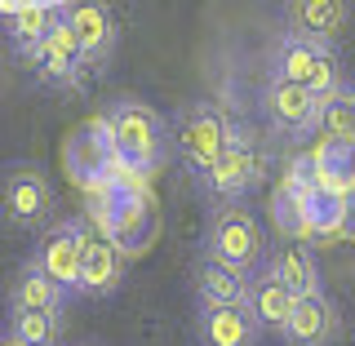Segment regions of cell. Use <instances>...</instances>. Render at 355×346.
Instances as JSON below:
<instances>
[{
	"label": "cell",
	"instance_id": "cell-14",
	"mask_svg": "<svg viewBox=\"0 0 355 346\" xmlns=\"http://www.w3.org/2000/svg\"><path fill=\"white\" fill-rule=\"evenodd\" d=\"M266 333L258 329L244 302L231 306H196V346H258Z\"/></svg>",
	"mask_w": 355,
	"mask_h": 346
},
{
	"label": "cell",
	"instance_id": "cell-8",
	"mask_svg": "<svg viewBox=\"0 0 355 346\" xmlns=\"http://www.w3.org/2000/svg\"><path fill=\"white\" fill-rule=\"evenodd\" d=\"M258 107H262L266 125L288 133V138H306L311 129H320V111H324V103H320L311 89L288 85L280 76H266V85L258 94Z\"/></svg>",
	"mask_w": 355,
	"mask_h": 346
},
{
	"label": "cell",
	"instance_id": "cell-17",
	"mask_svg": "<svg viewBox=\"0 0 355 346\" xmlns=\"http://www.w3.org/2000/svg\"><path fill=\"white\" fill-rule=\"evenodd\" d=\"M266 271H271L275 280H284L297 297H320V293H329V288H324V271H320L311 244H302V240H284L280 249L266 253Z\"/></svg>",
	"mask_w": 355,
	"mask_h": 346
},
{
	"label": "cell",
	"instance_id": "cell-25",
	"mask_svg": "<svg viewBox=\"0 0 355 346\" xmlns=\"http://www.w3.org/2000/svg\"><path fill=\"white\" fill-rule=\"evenodd\" d=\"M0 346H14V342H0Z\"/></svg>",
	"mask_w": 355,
	"mask_h": 346
},
{
	"label": "cell",
	"instance_id": "cell-1",
	"mask_svg": "<svg viewBox=\"0 0 355 346\" xmlns=\"http://www.w3.org/2000/svg\"><path fill=\"white\" fill-rule=\"evenodd\" d=\"M103 125L116 142L120 164H129L133 173H151L169 160L173 151V120L160 107H151L147 98L120 94L103 107Z\"/></svg>",
	"mask_w": 355,
	"mask_h": 346
},
{
	"label": "cell",
	"instance_id": "cell-12",
	"mask_svg": "<svg viewBox=\"0 0 355 346\" xmlns=\"http://www.w3.org/2000/svg\"><path fill=\"white\" fill-rule=\"evenodd\" d=\"M67 173L76 178L80 187H103L107 182V173H111V164L120 160L116 155V142H111V133L103 120H89V125H80L67 138Z\"/></svg>",
	"mask_w": 355,
	"mask_h": 346
},
{
	"label": "cell",
	"instance_id": "cell-4",
	"mask_svg": "<svg viewBox=\"0 0 355 346\" xmlns=\"http://www.w3.org/2000/svg\"><path fill=\"white\" fill-rule=\"evenodd\" d=\"M271 76H280L288 85H302L320 103H329L342 85V62H338V49L333 44H320V40H306V36H293L284 31L271 49Z\"/></svg>",
	"mask_w": 355,
	"mask_h": 346
},
{
	"label": "cell",
	"instance_id": "cell-9",
	"mask_svg": "<svg viewBox=\"0 0 355 346\" xmlns=\"http://www.w3.org/2000/svg\"><path fill=\"white\" fill-rule=\"evenodd\" d=\"M71 31H76V44H80L89 76L94 80L107 76L120 53V18L107 5H98V0H85V5H71Z\"/></svg>",
	"mask_w": 355,
	"mask_h": 346
},
{
	"label": "cell",
	"instance_id": "cell-5",
	"mask_svg": "<svg viewBox=\"0 0 355 346\" xmlns=\"http://www.w3.org/2000/svg\"><path fill=\"white\" fill-rule=\"evenodd\" d=\"M85 253H89V227H85V218H62V222H53V227L40 231L36 249H31V262H36L58 288H67L71 297H80Z\"/></svg>",
	"mask_w": 355,
	"mask_h": 346
},
{
	"label": "cell",
	"instance_id": "cell-6",
	"mask_svg": "<svg viewBox=\"0 0 355 346\" xmlns=\"http://www.w3.org/2000/svg\"><path fill=\"white\" fill-rule=\"evenodd\" d=\"M53 182L40 164L14 160L5 164V222L14 231H40L53 214Z\"/></svg>",
	"mask_w": 355,
	"mask_h": 346
},
{
	"label": "cell",
	"instance_id": "cell-13",
	"mask_svg": "<svg viewBox=\"0 0 355 346\" xmlns=\"http://www.w3.org/2000/svg\"><path fill=\"white\" fill-rule=\"evenodd\" d=\"M258 182H262V164H258V155L244 147V142H236V147L222 155L205 178H196L200 196L218 200V205H236V200H244Z\"/></svg>",
	"mask_w": 355,
	"mask_h": 346
},
{
	"label": "cell",
	"instance_id": "cell-19",
	"mask_svg": "<svg viewBox=\"0 0 355 346\" xmlns=\"http://www.w3.org/2000/svg\"><path fill=\"white\" fill-rule=\"evenodd\" d=\"M125 253L116 249L111 236H89V253H85V275H80V297L107 302L111 293H120L125 284Z\"/></svg>",
	"mask_w": 355,
	"mask_h": 346
},
{
	"label": "cell",
	"instance_id": "cell-22",
	"mask_svg": "<svg viewBox=\"0 0 355 346\" xmlns=\"http://www.w3.org/2000/svg\"><path fill=\"white\" fill-rule=\"evenodd\" d=\"M5 342H14V346H58L62 342V315L9 311L5 315Z\"/></svg>",
	"mask_w": 355,
	"mask_h": 346
},
{
	"label": "cell",
	"instance_id": "cell-18",
	"mask_svg": "<svg viewBox=\"0 0 355 346\" xmlns=\"http://www.w3.org/2000/svg\"><path fill=\"white\" fill-rule=\"evenodd\" d=\"M284 18H288V31H293V36L338 44V36L347 31L351 5L347 0H293V5H284Z\"/></svg>",
	"mask_w": 355,
	"mask_h": 346
},
{
	"label": "cell",
	"instance_id": "cell-15",
	"mask_svg": "<svg viewBox=\"0 0 355 346\" xmlns=\"http://www.w3.org/2000/svg\"><path fill=\"white\" fill-rule=\"evenodd\" d=\"M284 346H338L342 342V311L333 306L329 293L320 297H297L293 320L284 329Z\"/></svg>",
	"mask_w": 355,
	"mask_h": 346
},
{
	"label": "cell",
	"instance_id": "cell-23",
	"mask_svg": "<svg viewBox=\"0 0 355 346\" xmlns=\"http://www.w3.org/2000/svg\"><path fill=\"white\" fill-rule=\"evenodd\" d=\"M324 138H355V85H342L320 111Z\"/></svg>",
	"mask_w": 355,
	"mask_h": 346
},
{
	"label": "cell",
	"instance_id": "cell-20",
	"mask_svg": "<svg viewBox=\"0 0 355 346\" xmlns=\"http://www.w3.org/2000/svg\"><path fill=\"white\" fill-rule=\"evenodd\" d=\"M249 280H253L249 271H236V266L196 258V271H191L196 306H231V302H244V297H249Z\"/></svg>",
	"mask_w": 355,
	"mask_h": 346
},
{
	"label": "cell",
	"instance_id": "cell-10",
	"mask_svg": "<svg viewBox=\"0 0 355 346\" xmlns=\"http://www.w3.org/2000/svg\"><path fill=\"white\" fill-rule=\"evenodd\" d=\"M27 67H31V76H36V85H44V89H71V94H85V85L94 80L89 67H85V58H80L71 18H67L62 27L40 44L36 58H31Z\"/></svg>",
	"mask_w": 355,
	"mask_h": 346
},
{
	"label": "cell",
	"instance_id": "cell-24",
	"mask_svg": "<svg viewBox=\"0 0 355 346\" xmlns=\"http://www.w3.org/2000/svg\"><path fill=\"white\" fill-rule=\"evenodd\" d=\"M76 346H98V342H76Z\"/></svg>",
	"mask_w": 355,
	"mask_h": 346
},
{
	"label": "cell",
	"instance_id": "cell-2",
	"mask_svg": "<svg viewBox=\"0 0 355 346\" xmlns=\"http://www.w3.org/2000/svg\"><path fill=\"white\" fill-rule=\"evenodd\" d=\"M200 258L236 266V271H262L266 266V236L253 209L244 205H209L205 231H200Z\"/></svg>",
	"mask_w": 355,
	"mask_h": 346
},
{
	"label": "cell",
	"instance_id": "cell-16",
	"mask_svg": "<svg viewBox=\"0 0 355 346\" xmlns=\"http://www.w3.org/2000/svg\"><path fill=\"white\" fill-rule=\"evenodd\" d=\"M244 306L253 311V320H258V329L266 333V338H284L288 320H293V306H297V293L262 266V271H253V280H249Z\"/></svg>",
	"mask_w": 355,
	"mask_h": 346
},
{
	"label": "cell",
	"instance_id": "cell-21",
	"mask_svg": "<svg viewBox=\"0 0 355 346\" xmlns=\"http://www.w3.org/2000/svg\"><path fill=\"white\" fill-rule=\"evenodd\" d=\"M67 302H76L67 288H58L36 262H22L14 284H9V311H44V315H62Z\"/></svg>",
	"mask_w": 355,
	"mask_h": 346
},
{
	"label": "cell",
	"instance_id": "cell-7",
	"mask_svg": "<svg viewBox=\"0 0 355 346\" xmlns=\"http://www.w3.org/2000/svg\"><path fill=\"white\" fill-rule=\"evenodd\" d=\"M0 18H5V40L14 49V58L31 62L40 44L71 18V5H62V0H5Z\"/></svg>",
	"mask_w": 355,
	"mask_h": 346
},
{
	"label": "cell",
	"instance_id": "cell-3",
	"mask_svg": "<svg viewBox=\"0 0 355 346\" xmlns=\"http://www.w3.org/2000/svg\"><path fill=\"white\" fill-rule=\"evenodd\" d=\"M173 147L182 155V169L196 182V178H205L222 155L236 147V133H231V120L214 103L196 98V103L173 111Z\"/></svg>",
	"mask_w": 355,
	"mask_h": 346
},
{
	"label": "cell",
	"instance_id": "cell-11",
	"mask_svg": "<svg viewBox=\"0 0 355 346\" xmlns=\"http://www.w3.org/2000/svg\"><path fill=\"white\" fill-rule=\"evenodd\" d=\"M107 236L116 240V249L125 258H142L155 244V236H160V209H155V200L138 196V191L116 196V205L107 214Z\"/></svg>",
	"mask_w": 355,
	"mask_h": 346
}]
</instances>
